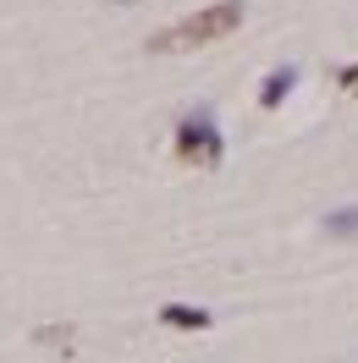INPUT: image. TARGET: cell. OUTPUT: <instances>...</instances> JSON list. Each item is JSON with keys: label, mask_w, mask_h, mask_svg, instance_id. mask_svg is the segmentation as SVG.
Returning <instances> with one entry per match:
<instances>
[{"label": "cell", "mask_w": 358, "mask_h": 363, "mask_svg": "<svg viewBox=\"0 0 358 363\" xmlns=\"http://www.w3.org/2000/svg\"><path fill=\"white\" fill-rule=\"evenodd\" d=\"M243 11H248L243 0H215V6H199L193 17L160 28L155 39H149V50H155V55H177V50L215 45V39H226V33H237V28H243Z\"/></svg>", "instance_id": "obj_1"}, {"label": "cell", "mask_w": 358, "mask_h": 363, "mask_svg": "<svg viewBox=\"0 0 358 363\" xmlns=\"http://www.w3.org/2000/svg\"><path fill=\"white\" fill-rule=\"evenodd\" d=\"M221 155H226V138H221V127H215V116L210 111H188L177 121V160L182 165H221Z\"/></svg>", "instance_id": "obj_2"}, {"label": "cell", "mask_w": 358, "mask_h": 363, "mask_svg": "<svg viewBox=\"0 0 358 363\" xmlns=\"http://www.w3.org/2000/svg\"><path fill=\"white\" fill-rule=\"evenodd\" d=\"M160 319H166L171 330H210V319H215V314H204V308H193V303H166Z\"/></svg>", "instance_id": "obj_3"}, {"label": "cell", "mask_w": 358, "mask_h": 363, "mask_svg": "<svg viewBox=\"0 0 358 363\" xmlns=\"http://www.w3.org/2000/svg\"><path fill=\"white\" fill-rule=\"evenodd\" d=\"M292 83H298V67H276L265 83H259V105H265V111H276V105L292 94Z\"/></svg>", "instance_id": "obj_4"}, {"label": "cell", "mask_w": 358, "mask_h": 363, "mask_svg": "<svg viewBox=\"0 0 358 363\" xmlns=\"http://www.w3.org/2000/svg\"><path fill=\"white\" fill-rule=\"evenodd\" d=\"M325 226H331V237H358V209H331Z\"/></svg>", "instance_id": "obj_5"}, {"label": "cell", "mask_w": 358, "mask_h": 363, "mask_svg": "<svg viewBox=\"0 0 358 363\" xmlns=\"http://www.w3.org/2000/svg\"><path fill=\"white\" fill-rule=\"evenodd\" d=\"M33 336H39V341H50V347H72V325H39Z\"/></svg>", "instance_id": "obj_6"}, {"label": "cell", "mask_w": 358, "mask_h": 363, "mask_svg": "<svg viewBox=\"0 0 358 363\" xmlns=\"http://www.w3.org/2000/svg\"><path fill=\"white\" fill-rule=\"evenodd\" d=\"M336 83H342V94H358V67H342V72H336Z\"/></svg>", "instance_id": "obj_7"}]
</instances>
